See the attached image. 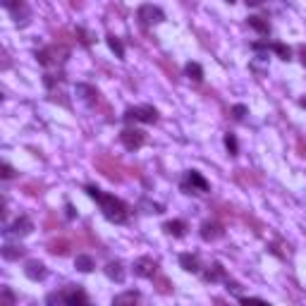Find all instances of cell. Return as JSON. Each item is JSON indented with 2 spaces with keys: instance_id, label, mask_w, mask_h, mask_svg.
I'll list each match as a JSON object with an SVG mask.
<instances>
[{
  "instance_id": "cell-1",
  "label": "cell",
  "mask_w": 306,
  "mask_h": 306,
  "mask_svg": "<svg viewBox=\"0 0 306 306\" xmlns=\"http://www.w3.org/2000/svg\"><path fill=\"white\" fill-rule=\"evenodd\" d=\"M87 191H89V197L98 201L103 215H105L108 220H113V222H125L127 220L129 211H127V206L122 204L120 199H115L113 194H103L98 187H87Z\"/></svg>"
},
{
  "instance_id": "cell-2",
  "label": "cell",
  "mask_w": 306,
  "mask_h": 306,
  "mask_svg": "<svg viewBox=\"0 0 306 306\" xmlns=\"http://www.w3.org/2000/svg\"><path fill=\"white\" fill-rule=\"evenodd\" d=\"M94 165L98 168V173L103 175V177H108L110 182H122L125 180V168L120 165V160H115L113 156H108V153H98V156L94 158Z\"/></svg>"
},
{
  "instance_id": "cell-3",
  "label": "cell",
  "mask_w": 306,
  "mask_h": 306,
  "mask_svg": "<svg viewBox=\"0 0 306 306\" xmlns=\"http://www.w3.org/2000/svg\"><path fill=\"white\" fill-rule=\"evenodd\" d=\"M67 46H63V43H55V46L50 48H43V50H39L36 53V58H39V63L43 65V67H58V65H63L65 60H67Z\"/></svg>"
},
{
  "instance_id": "cell-4",
  "label": "cell",
  "mask_w": 306,
  "mask_h": 306,
  "mask_svg": "<svg viewBox=\"0 0 306 306\" xmlns=\"http://www.w3.org/2000/svg\"><path fill=\"white\" fill-rule=\"evenodd\" d=\"M182 191H187V194H206L208 191V182L197 170H187L184 177H182Z\"/></svg>"
},
{
  "instance_id": "cell-5",
  "label": "cell",
  "mask_w": 306,
  "mask_h": 306,
  "mask_svg": "<svg viewBox=\"0 0 306 306\" xmlns=\"http://www.w3.org/2000/svg\"><path fill=\"white\" fill-rule=\"evenodd\" d=\"M125 120L127 122H149V125H153V122L158 120V113H156V108H151V105L129 108L125 113Z\"/></svg>"
},
{
  "instance_id": "cell-6",
  "label": "cell",
  "mask_w": 306,
  "mask_h": 306,
  "mask_svg": "<svg viewBox=\"0 0 306 306\" xmlns=\"http://www.w3.org/2000/svg\"><path fill=\"white\" fill-rule=\"evenodd\" d=\"M60 294H63L65 304H70V306H84V304H89L87 292L81 290L79 285H67V287H65Z\"/></svg>"
},
{
  "instance_id": "cell-7",
  "label": "cell",
  "mask_w": 306,
  "mask_h": 306,
  "mask_svg": "<svg viewBox=\"0 0 306 306\" xmlns=\"http://www.w3.org/2000/svg\"><path fill=\"white\" fill-rule=\"evenodd\" d=\"M120 139H122V144H125V149L136 151V149H142V146H144L146 134L139 132V129H125V132L120 134Z\"/></svg>"
},
{
  "instance_id": "cell-8",
  "label": "cell",
  "mask_w": 306,
  "mask_h": 306,
  "mask_svg": "<svg viewBox=\"0 0 306 306\" xmlns=\"http://www.w3.org/2000/svg\"><path fill=\"white\" fill-rule=\"evenodd\" d=\"M139 19H142V24H158V22H163L165 15H163V10L156 8V5H142L139 8Z\"/></svg>"
},
{
  "instance_id": "cell-9",
  "label": "cell",
  "mask_w": 306,
  "mask_h": 306,
  "mask_svg": "<svg viewBox=\"0 0 306 306\" xmlns=\"http://www.w3.org/2000/svg\"><path fill=\"white\" fill-rule=\"evenodd\" d=\"M156 261L149 259V256H142V259L134 261V273L139 275V277H153L156 275Z\"/></svg>"
},
{
  "instance_id": "cell-10",
  "label": "cell",
  "mask_w": 306,
  "mask_h": 306,
  "mask_svg": "<svg viewBox=\"0 0 306 306\" xmlns=\"http://www.w3.org/2000/svg\"><path fill=\"white\" fill-rule=\"evenodd\" d=\"M5 232H12V235H17V237L32 235V232H34V222L26 218V215H22V218H17L15 222H12V228H8Z\"/></svg>"
},
{
  "instance_id": "cell-11",
  "label": "cell",
  "mask_w": 306,
  "mask_h": 306,
  "mask_svg": "<svg viewBox=\"0 0 306 306\" xmlns=\"http://www.w3.org/2000/svg\"><path fill=\"white\" fill-rule=\"evenodd\" d=\"M201 237H204L206 242H215L222 237V225H218L215 220H206L204 225H201Z\"/></svg>"
},
{
  "instance_id": "cell-12",
  "label": "cell",
  "mask_w": 306,
  "mask_h": 306,
  "mask_svg": "<svg viewBox=\"0 0 306 306\" xmlns=\"http://www.w3.org/2000/svg\"><path fill=\"white\" fill-rule=\"evenodd\" d=\"M24 273H26L29 280H43V277H46V266H43L41 261H29L26 268H24Z\"/></svg>"
},
{
  "instance_id": "cell-13",
  "label": "cell",
  "mask_w": 306,
  "mask_h": 306,
  "mask_svg": "<svg viewBox=\"0 0 306 306\" xmlns=\"http://www.w3.org/2000/svg\"><path fill=\"white\" fill-rule=\"evenodd\" d=\"M70 239H65V237H60V239H50L48 242V252L55 254V256H65V254H70Z\"/></svg>"
},
{
  "instance_id": "cell-14",
  "label": "cell",
  "mask_w": 306,
  "mask_h": 306,
  "mask_svg": "<svg viewBox=\"0 0 306 306\" xmlns=\"http://www.w3.org/2000/svg\"><path fill=\"white\" fill-rule=\"evenodd\" d=\"M105 275H108L110 280H115V283H122V280H125L122 263H120V261H110L108 266H105Z\"/></svg>"
},
{
  "instance_id": "cell-15",
  "label": "cell",
  "mask_w": 306,
  "mask_h": 306,
  "mask_svg": "<svg viewBox=\"0 0 306 306\" xmlns=\"http://www.w3.org/2000/svg\"><path fill=\"white\" fill-rule=\"evenodd\" d=\"M163 230L173 237H184V232H187V222H184V220H170V222H165L163 225Z\"/></svg>"
},
{
  "instance_id": "cell-16",
  "label": "cell",
  "mask_w": 306,
  "mask_h": 306,
  "mask_svg": "<svg viewBox=\"0 0 306 306\" xmlns=\"http://www.w3.org/2000/svg\"><path fill=\"white\" fill-rule=\"evenodd\" d=\"M180 266L184 268V270H189V273H199V270H201V263H199V259L194 254H182Z\"/></svg>"
},
{
  "instance_id": "cell-17",
  "label": "cell",
  "mask_w": 306,
  "mask_h": 306,
  "mask_svg": "<svg viewBox=\"0 0 306 306\" xmlns=\"http://www.w3.org/2000/svg\"><path fill=\"white\" fill-rule=\"evenodd\" d=\"M74 266H77V270H81V273H91L96 268V261L91 259V256H87V254H79L77 261H74Z\"/></svg>"
},
{
  "instance_id": "cell-18",
  "label": "cell",
  "mask_w": 306,
  "mask_h": 306,
  "mask_svg": "<svg viewBox=\"0 0 306 306\" xmlns=\"http://www.w3.org/2000/svg\"><path fill=\"white\" fill-rule=\"evenodd\" d=\"M19 256H24V246H15V244H5L3 246V259L17 261Z\"/></svg>"
},
{
  "instance_id": "cell-19",
  "label": "cell",
  "mask_w": 306,
  "mask_h": 306,
  "mask_svg": "<svg viewBox=\"0 0 306 306\" xmlns=\"http://www.w3.org/2000/svg\"><path fill=\"white\" fill-rule=\"evenodd\" d=\"M204 277L208 280V283H218V280H222V277H225V270H222V266H220V263H213V266L204 273Z\"/></svg>"
},
{
  "instance_id": "cell-20",
  "label": "cell",
  "mask_w": 306,
  "mask_h": 306,
  "mask_svg": "<svg viewBox=\"0 0 306 306\" xmlns=\"http://www.w3.org/2000/svg\"><path fill=\"white\" fill-rule=\"evenodd\" d=\"M249 26H252V29H256L259 34H263V36H268V34H270V24H268L263 17H249Z\"/></svg>"
},
{
  "instance_id": "cell-21",
  "label": "cell",
  "mask_w": 306,
  "mask_h": 306,
  "mask_svg": "<svg viewBox=\"0 0 306 306\" xmlns=\"http://www.w3.org/2000/svg\"><path fill=\"white\" fill-rule=\"evenodd\" d=\"M153 287H156L160 294H170V292H173V283H170L168 277H163V275H158V277L153 275Z\"/></svg>"
},
{
  "instance_id": "cell-22",
  "label": "cell",
  "mask_w": 306,
  "mask_h": 306,
  "mask_svg": "<svg viewBox=\"0 0 306 306\" xmlns=\"http://www.w3.org/2000/svg\"><path fill=\"white\" fill-rule=\"evenodd\" d=\"M134 301H139V292H125V294H118V297L113 299V304H134Z\"/></svg>"
},
{
  "instance_id": "cell-23",
  "label": "cell",
  "mask_w": 306,
  "mask_h": 306,
  "mask_svg": "<svg viewBox=\"0 0 306 306\" xmlns=\"http://www.w3.org/2000/svg\"><path fill=\"white\" fill-rule=\"evenodd\" d=\"M77 94H81V98H84V101H89V103L98 101V94H96L91 87H87V84H79V87H77Z\"/></svg>"
},
{
  "instance_id": "cell-24",
  "label": "cell",
  "mask_w": 306,
  "mask_h": 306,
  "mask_svg": "<svg viewBox=\"0 0 306 306\" xmlns=\"http://www.w3.org/2000/svg\"><path fill=\"white\" fill-rule=\"evenodd\" d=\"M184 70H187V74L194 79V81H201V79H204V70H201V65L199 63H187Z\"/></svg>"
},
{
  "instance_id": "cell-25",
  "label": "cell",
  "mask_w": 306,
  "mask_h": 306,
  "mask_svg": "<svg viewBox=\"0 0 306 306\" xmlns=\"http://www.w3.org/2000/svg\"><path fill=\"white\" fill-rule=\"evenodd\" d=\"M108 46H110V50H113V53L118 55V58H122V55H125V48H122V43H120L115 36H108Z\"/></svg>"
},
{
  "instance_id": "cell-26",
  "label": "cell",
  "mask_w": 306,
  "mask_h": 306,
  "mask_svg": "<svg viewBox=\"0 0 306 306\" xmlns=\"http://www.w3.org/2000/svg\"><path fill=\"white\" fill-rule=\"evenodd\" d=\"M225 146H228V151L232 153V156H237V151H239V146H237V136L235 134H225Z\"/></svg>"
},
{
  "instance_id": "cell-27",
  "label": "cell",
  "mask_w": 306,
  "mask_h": 306,
  "mask_svg": "<svg viewBox=\"0 0 306 306\" xmlns=\"http://www.w3.org/2000/svg\"><path fill=\"white\" fill-rule=\"evenodd\" d=\"M270 48H273V50H275V53H277V55H280L283 60H290V58H292V50H290V48H287V46H283V43H273V46H270Z\"/></svg>"
},
{
  "instance_id": "cell-28",
  "label": "cell",
  "mask_w": 306,
  "mask_h": 306,
  "mask_svg": "<svg viewBox=\"0 0 306 306\" xmlns=\"http://www.w3.org/2000/svg\"><path fill=\"white\" fill-rule=\"evenodd\" d=\"M24 191H26V194H32V197H36V194H41V184H36V182H26V184H24Z\"/></svg>"
},
{
  "instance_id": "cell-29",
  "label": "cell",
  "mask_w": 306,
  "mask_h": 306,
  "mask_svg": "<svg viewBox=\"0 0 306 306\" xmlns=\"http://www.w3.org/2000/svg\"><path fill=\"white\" fill-rule=\"evenodd\" d=\"M232 115H235V120H244L246 108H244V105H235V108H232Z\"/></svg>"
},
{
  "instance_id": "cell-30",
  "label": "cell",
  "mask_w": 306,
  "mask_h": 306,
  "mask_svg": "<svg viewBox=\"0 0 306 306\" xmlns=\"http://www.w3.org/2000/svg\"><path fill=\"white\" fill-rule=\"evenodd\" d=\"M46 301H48V304H65V301H63V294H48Z\"/></svg>"
},
{
  "instance_id": "cell-31",
  "label": "cell",
  "mask_w": 306,
  "mask_h": 306,
  "mask_svg": "<svg viewBox=\"0 0 306 306\" xmlns=\"http://www.w3.org/2000/svg\"><path fill=\"white\" fill-rule=\"evenodd\" d=\"M3 304H15V297L10 294V290H3Z\"/></svg>"
},
{
  "instance_id": "cell-32",
  "label": "cell",
  "mask_w": 306,
  "mask_h": 306,
  "mask_svg": "<svg viewBox=\"0 0 306 306\" xmlns=\"http://www.w3.org/2000/svg\"><path fill=\"white\" fill-rule=\"evenodd\" d=\"M3 177H5V180H10V177H15V170H12L10 165H3Z\"/></svg>"
},
{
  "instance_id": "cell-33",
  "label": "cell",
  "mask_w": 306,
  "mask_h": 306,
  "mask_svg": "<svg viewBox=\"0 0 306 306\" xmlns=\"http://www.w3.org/2000/svg\"><path fill=\"white\" fill-rule=\"evenodd\" d=\"M55 225H58V220H55L53 215H48V220H46V228H48V230H53Z\"/></svg>"
},
{
  "instance_id": "cell-34",
  "label": "cell",
  "mask_w": 306,
  "mask_h": 306,
  "mask_svg": "<svg viewBox=\"0 0 306 306\" xmlns=\"http://www.w3.org/2000/svg\"><path fill=\"white\" fill-rule=\"evenodd\" d=\"M299 156H306V142L299 139Z\"/></svg>"
},
{
  "instance_id": "cell-35",
  "label": "cell",
  "mask_w": 306,
  "mask_h": 306,
  "mask_svg": "<svg viewBox=\"0 0 306 306\" xmlns=\"http://www.w3.org/2000/svg\"><path fill=\"white\" fill-rule=\"evenodd\" d=\"M299 53H301V63H304V65H306V46H304V48H301V50H299Z\"/></svg>"
},
{
  "instance_id": "cell-36",
  "label": "cell",
  "mask_w": 306,
  "mask_h": 306,
  "mask_svg": "<svg viewBox=\"0 0 306 306\" xmlns=\"http://www.w3.org/2000/svg\"><path fill=\"white\" fill-rule=\"evenodd\" d=\"M263 0H246V5H261Z\"/></svg>"
},
{
  "instance_id": "cell-37",
  "label": "cell",
  "mask_w": 306,
  "mask_h": 306,
  "mask_svg": "<svg viewBox=\"0 0 306 306\" xmlns=\"http://www.w3.org/2000/svg\"><path fill=\"white\" fill-rule=\"evenodd\" d=\"M228 3H235V0H228Z\"/></svg>"
}]
</instances>
